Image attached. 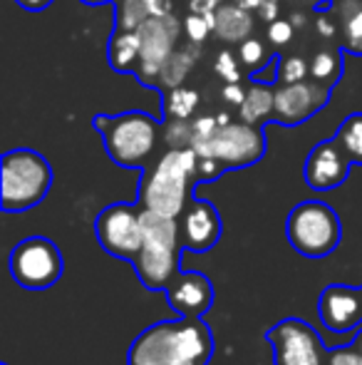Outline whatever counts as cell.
I'll return each mask as SVG.
<instances>
[{"label": "cell", "mask_w": 362, "mask_h": 365, "mask_svg": "<svg viewBox=\"0 0 362 365\" xmlns=\"http://www.w3.org/2000/svg\"><path fill=\"white\" fill-rule=\"evenodd\" d=\"M53 169L48 159L33 149H13L0 162V207L8 214H20L38 207L50 192Z\"/></svg>", "instance_id": "cell-4"}, {"label": "cell", "mask_w": 362, "mask_h": 365, "mask_svg": "<svg viewBox=\"0 0 362 365\" xmlns=\"http://www.w3.org/2000/svg\"><path fill=\"white\" fill-rule=\"evenodd\" d=\"M10 276L28 291H45L58 284L65 271L60 249L45 236H30L10 251Z\"/></svg>", "instance_id": "cell-8"}, {"label": "cell", "mask_w": 362, "mask_h": 365, "mask_svg": "<svg viewBox=\"0 0 362 365\" xmlns=\"http://www.w3.org/2000/svg\"><path fill=\"white\" fill-rule=\"evenodd\" d=\"M137 38H139V70L137 75H142L144 80L159 77L164 63L174 53V43L179 38V20L171 13L156 15L149 18L134 28Z\"/></svg>", "instance_id": "cell-11"}, {"label": "cell", "mask_w": 362, "mask_h": 365, "mask_svg": "<svg viewBox=\"0 0 362 365\" xmlns=\"http://www.w3.org/2000/svg\"><path fill=\"white\" fill-rule=\"evenodd\" d=\"M3 365H8V363H3Z\"/></svg>", "instance_id": "cell-42"}, {"label": "cell", "mask_w": 362, "mask_h": 365, "mask_svg": "<svg viewBox=\"0 0 362 365\" xmlns=\"http://www.w3.org/2000/svg\"><path fill=\"white\" fill-rule=\"evenodd\" d=\"M221 97L226 102H231V105L241 107L243 100H246V90H243V87L238 85V82H226V87L221 90Z\"/></svg>", "instance_id": "cell-34"}, {"label": "cell", "mask_w": 362, "mask_h": 365, "mask_svg": "<svg viewBox=\"0 0 362 365\" xmlns=\"http://www.w3.org/2000/svg\"><path fill=\"white\" fill-rule=\"evenodd\" d=\"M360 289H362V286H360Z\"/></svg>", "instance_id": "cell-43"}, {"label": "cell", "mask_w": 362, "mask_h": 365, "mask_svg": "<svg viewBox=\"0 0 362 365\" xmlns=\"http://www.w3.org/2000/svg\"><path fill=\"white\" fill-rule=\"evenodd\" d=\"M236 3L243 5V8H248V10H261L263 3H268V0H236Z\"/></svg>", "instance_id": "cell-38"}, {"label": "cell", "mask_w": 362, "mask_h": 365, "mask_svg": "<svg viewBox=\"0 0 362 365\" xmlns=\"http://www.w3.org/2000/svg\"><path fill=\"white\" fill-rule=\"evenodd\" d=\"M273 365H330V351L303 318H283L268 328Z\"/></svg>", "instance_id": "cell-9"}, {"label": "cell", "mask_w": 362, "mask_h": 365, "mask_svg": "<svg viewBox=\"0 0 362 365\" xmlns=\"http://www.w3.org/2000/svg\"><path fill=\"white\" fill-rule=\"evenodd\" d=\"M144 209L134 204H110L95 219L100 246L115 259L134 261L144 241Z\"/></svg>", "instance_id": "cell-10"}, {"label": "cell", "mask_w": 362, "mask_h": 365, "mask_svg": "<svg viewBox=\"0 0 362 365\" xmlns=\"http://www.w3.org/2000/svg\"><path fill=\"white\" fill-rule=\"evenodd\" d=\"M15 3L25 10H43V8H48L53 0H15Z\"/></svg>", "instance_id": "cell-36"}, {"label": "cell", "mask_w": 362, "mask_h": 365, "mask_svg": "<svg viewBox=\"0 0 362 365\" xmlns=\"http://www.w3.org/2000/svg\"><path fill=\"white\" fill-rule=\"evenodd\" d=\"M353 346L358 348V351L362 353V331H358V338H355V341H353Z\"/></svg>", "instance_id": "cell-41"}, {"label": "cell", "mask_w": 362, "mask_h": 365, "mask_svg": "<svg viewBox=\"0 0 362 365\" xmlns=\"http://www.w3.org/2000/svg\"><path fill=\"white\" fill-rule=\"evenodd\" d=\"M193 58H196V50H174L171 58L164 63L159 73V80L164 82L166 87H179L183 80H186L188 70L193 65Z\"/></svg>", "instance_id": "cell-24"}, {"label": "cell", "mask_w": 362, "mask_h": 365, "mask_svg": "<svg viewBox=\"0 0 362 365\" xmlns=\"http://www.w3.org/2000/svg\"><path fill=\"white\" fill-rule=\"evenodd\" d=\"M320 321L330 333H350L362 323V289L330 284L318 301Z\"/></svg>", "instance_id": "cell-15"}, {"label": "cell", "mask_w": 362, "mask_h": 365, "mask_svg": "<svg viewBox=\"0 0 362 365\" xmlns=\"http://www.w3.org/2000/svg\"><path fill=\"white\" fill-rule=\"evenodd\" d=\"M164 293L176 316L201 318L213 303V284L201 271H179Z\"/></svg>", "instance_id": "cell-16"}, {"label": "cell", "mask_w": 362, "mask_h": 365, "mask_svg": "<svg viewBox=\"0 0 362 365\" xmlns=\"http://www.w3.org/2000/svg\"><path fill=\"white\" fill-rule=\"evenodd\" d=\"M92 125L102 132L112 162L127 169L144 167L159 137V122L147 112H122L115 117L97 115Z\"/></svg>", "instance_id": "cell-5"}, {"label": "cell", "mask_w": 362, "mask_h": 365, "mask_svg": "<svg viewBox=\"0 0 362 365\" xmlns=\"http://www.w3.org/2000/svg\"><path fill=\"white\" fill-rule=\"evenodd\" d=\"M293 28L295 25L290 23V20H278L275 18L271 25H268V40L275 45V48H280V45H288L290 40H293Z\"/></svg>", "instance_id": "cell-31"}, {"label": "cell", "mask_w": 362, "mask_h": 365, "mask_svg": "<svg viewBox=\"0 0 362 365\" xmlns=\"http://www.w3.org/2000/svg\"><path fill=\"white\" fill-rule=\"evenodd\" d=\"M338 10L343 20L345 50L362 55V0H343Z\"/></svg>", "instance_id": "cell-21"}, {"label": "cell", "mask_w": 362, "mask_h": 365, "mask_svg": "<svg viewBox=\"0 0 362 365\" xmlns=\"http://www.w3.org/2000/svg\"><path fill=\"white\" fill-rule=\"evenodd\" d=\"M221 214L206 199H188L186 209L179 217V234L186 251L193 254H206L221 239Z\"/></svg>", "instance_id": "cell-13"}, {"label": "cell", "mask_w": 362, "mask_h": 365, "mask_svg": "<svg viewBox=\"0 0 362 365\" xmlns=\"http://www.w3.org/2000/svg\"><path fill=\"white\" fill-rule=\"evenodd\" d=\"M183 30H186L188 40H191L193 45H201L203 40L208 38V33H211V23L206 20V15L201 13H191L186 20H183Z\"/></svg>", "instance_id": "cell-28"}, {"label": "cell", "mask_w": 362, "mask_h": 365, "mask_svg": "<svg viewBox=\"0 0 362 365\" xmlns=\"http://www.w3.org/2000/svg\"><path fill=\"white\" fill-rule=\"evenodd\" d=\"M198 107V92L191 87H171V92L166 95L164 112L169 120H188Z\"/></svg>", "instance_id": "cell-22"}, {"label": "cell", "mask_w": 362, "mask_h": 365, "mask_svg": "<svg viewBox=\"0 0 362 365\" xmlns=\"http://www.w3.org/2000/svg\"><path fill=\"white\" fill-rule=\"evenodd\" d=\"M253 30V15L243 5H218L216 8V25L213 33L223 40V43H243L248 40Z\"/></svg>", "instance_id": "cell-17"}, {"label": "cell", "mask_w": 362, "mask_h": 365, "mask_svg": "<svg viewBox=\"0 0 362 365\" xmlns=\"http://www.w3.org/2000/svg\"><path fill=\"white\" fill-rule=\"evenodd\" d=\"M198 159H213L218 167L226 169L251 167L266 154V137L258 130V125L248 122H228L218 125L213 137L198 147H191Z\"/></svg>", "instance_id": "cell-7"}, {"label": "cell", "mask_w": 362, "mask_h": 365, "mask_svg": "<svg viewBox=\"0 0 362 365\" xmlns=\"http://www.w3.org/2000/svg\"><path fill=\"white\" fill-rule=\"evenodd\" d=\"M198 182V157L191 147L169 149L139 184V207L179 219L188 204L191 184Z\"/></svg>", "instance_id": "cell-2"}, {"label": "cell", "mask_w": 362, "mask_h": 365, "mask_svg": "<svg viewBox=\"0 0 362 365\" xmlns=\"http://www.w3.org/2000/svg\"><path fill=\"white\" fill-rule=\"evenodd\" d=\"M142 219H144V241H142V249L132 261V266L147 291H166V286L181 271L183 244L179 234V219L147 212V209Z\"/></svg>", "instance_id": "cell-3"}, {"label": "cell", "mask_w": 362, "mask_h": 365, "mask_svg": "<svg viewBox=\"0 0 362 365\" xmlns=\"http://www.w3.org/2000/svg\"><path fill=\"white\" fill-rule=\"evenodd\" d=\"M213 336L203 318L179 316L151 323L132 341L127 365H208Z\"/></svg>", "instance_id": "cell-1"}, {"label": "cell", "mask_w": 362, "mask_h": 365, "mask_svg": "<svg viewBox=\"0 0 362 365\" xmlns=\"http://www.w3.org/2000/svg\"><path fill=\"white\" fill-rule=\"evenodd\" d=\"M107 55H110L112 68L119 70V73H127V70L134 68L139 63V38H137L134 30L117 28V33L110 40Z\"/></svg>", "instance_id": "cell-19"}, {"label": "cell", "mask_w": 362, "mask_h": 365, "mask_svg": "<svg viewBox=\"0 0 362 365\" xmlns=\"http://www.w3.org/2000/svg\"><path fill=\"white\" fill-rule=\"evenodd\" d=\"M330 365H362V353L350 343L330 351Z\"/></svg>", "instance_id": "cell-32"}, {"label": "cell", "mask_w": 362, "mask_h": 365, "mask_svg": "<svg viewBox=\"0 0 362 365\" xmlns=\"http://www.w3.org/2000/svg\"><path fill=\"white\" fill-rule=\"evenodd\" d=\"M258 15H261L263 20H268V23H273V20L278 18V0H268V3H263V8L258 10Z\"/></svg>", "instance_id": "cell-35"}, {"label": "cell", "mask_w": 362, "mask_h": 365, "mask_svg": "<svg viewBox=\"0 0 362 365\" xmlns=\"http://www.w3.org/2000/svg\"><path fill=\"white\" fill-rule=\"evenodd\" d=\"M330 90L323 82H290L275 90V120L280 125H303L305 120L328 105Z\"/></svg>", "instance_id": "cell-12"}, {"label": "cell", "mask_w": 362, "mask_h": 365, "mask_svg": "<svg viewBox=\"0 0 362 365\" xmlns=\"http://www.w3.org/2000/svg\"><path fill=\"white\" fill-rule=\"evenodd\" d=\"M238 55H241V60L248 65L251 70H256V68H263L266 65V48H263V43L261 40H256V38H248V40H243L241 43V48H238Z\"/></svg>", "instance_id": "cell-27"}, {"label": "cell", "mask_w": 362, "mask_h": 365, "mask_svg": "<svg viewBox=\"0 0 362 365\" xmlns=\"http://www.w3.org/2000/svg\"><path fill=\"white\" fill-rule=\"evenodd\" d=\"M350 164H353V159L348 157V152L340 147L335 137L328 142H320L310 149L308 159H305V182L315 192H328L348 179Z\"/></svg>", "instance_id": "cell-14"}, {"label": "cell", "mask_w": 362, "mask_h": 365, "mask_svg": "<svg viewBox=\"0 0 362 365\" xmlns=\"http://www.w3.org/2000/svg\"><path fill=\"white\" fill-rule=\"evenodd\" d=\"M166 142L171 145V149L188 147L191 145V122L186 120H171L166 127Z\"/></svg>", "instance_id": "cell-29"}, {"label": "cell", "mask_w": 362, "mask_h": 365, "mask_svg": "<svg viewBox=\"0 0 362 365\" xmlns=\"http://www.w3.org/2000/svg\"><path fill=\"white\" fill-rule=\"evenodd\" d=\"M278 63H280V58H271L268 60L263 68H258V73H253V80H258V82H263L266 80V85H271V82H278Z\"/></svg>", "instance_id": "cell-33"}, {"label": "cell", "mask_w": 362, "mask_h": 365, "mask_svg": "<svg viewBox=\"0 0 362 365\" xmlns=\"http://www.w3.org/2000/svg\"><path fill=\"white\" fill-rule=\"evenodd\" d=\"M310 75L318 82L335 80V75H340V58L335 53H330V50H320L310 60Z\"/></svg>", "instance_id": "cell-25"}, {"label": "cell", "mask_w": 362, "mask_h": 365, "mask_svg": "<svg viewBox=\"0 0 362 365\" xmlns=\"http://www.w3.org/2000/svg\"><path fill=\"white\" fill-rule=\"evenodd\" d=\"M171 13L169 0H124L119 13V28L134 30L144 20L156 18V15Z\"/></svg>", "instance_id": "cell-20"}, {"label": "cell", "mask_w": 362, "mask_h": 365, "mask_svg": "<svg viewBox=\"0 0 362 365\" xmlns=\"http://www.w3.org/2000/svg\"><path fill=\"white\" fill-rule=\"evenodd\" d=\"M335 140H338L340 147L348 152V157L353 159V164H362V112L350 115L348 120L340 125Z\"/></svg>", "instance_id": "cell-23"}, {"label": "cell", "mask_w": 362, "mask_h": 365, "mask_svg": "<svg viewBox=\"0 0 362 365\" xmlns=\"http://www.w3.org/2000/svg\"><path fill=\"white\" fill-rule=\"evenodd\" d=\"M290 23H293L295 28H303V25H305V15L303 13H295L293 18H290Z\"/></svg>", "instance_id": "cell-39"}, {"label": "cell", "mask_w": 362, "mask_h": 365, "mask_svg": "<svg viewBox=\"0 0 362 365\" xmlns=\"http://www.w3.org/2000/svg\"><path fill=\"white\" fill-rule=\"evenodd\" d=\"M308 75H310V65L305 63L303 58H298V55L280 60L278 77H280V82H283V85H290V82H300V80H305Z\"/></svg>", "instance_id": "cell-26"}, {"label": "cell", "mask_w": 362, "mask_h": 365, "mask_svg": "<svg viewBox=\"0 0 362 365\" xmlns=\"http://www.w3.org/2000/svg\"><path fill=\"white\" fill-rule=\"evenodd\" d=\"M216 120H218V125H228V122H231V120H228L226 112H221V115H216Z\"/></svg>", "instance_id": "cell-40"}, {"label": "cell", "mask_w": 362, "mask_h": 365, "mask_svg": "<svg viewBox=\"0 0 362 365\" xmlns=\"http://www.w3.org/2000/svg\"><path fill=\"white\" fill-rule=\"evenodd\" d=\"M238 112H241V120L248 125H261L263 120L275 115V90H271V85H266V82L251 85Z\"/></svg>", "instance_id": "cell-18"}, {"label": "cell", "mask_w": 362, "mask_h": 365, "mask_svg": "<svg viewBox=\"0 0 362 365\" xmlns=\"http://www.w3.org/2000/svg\"><path fill=\"white\" fill-rule=\"evenodd\" d=\"M216 73H218V77H223L226 82H241V70H238V63H236V58H233L231 50H223V53H218Z\"/></svg>", "instance_id": "cell-30"}, {"label": "cell", "mask_w": 362, "mask_h": 365, "mask_svg": "<svg viewBox=\"0 0 362 365\" xmlns=\"http://www.w3.org/2000/svg\"><path fill=\"white\" fill-rule=\"evenodd\" d=\"M285 236L290 246L305 259H325L343 241L340 217L325 202H300L285 221Z\"/></svg>", "instance_id": "cell-6"}, {"label": "cell", "mask_w": 362, "mask_h": 365, "mask_svg": "<svg viewBox=\"0 0 362 365\" xmlns=\"http://www.w3.org/2000/svg\"><path fill=\"white\" fill-rule=\"evenodd\" d=\"M318 33L323 35V38H333L335 35V25L330 23V18H318Z\"/></svg>", "instance_id": "cell-37"}]
</instances>
